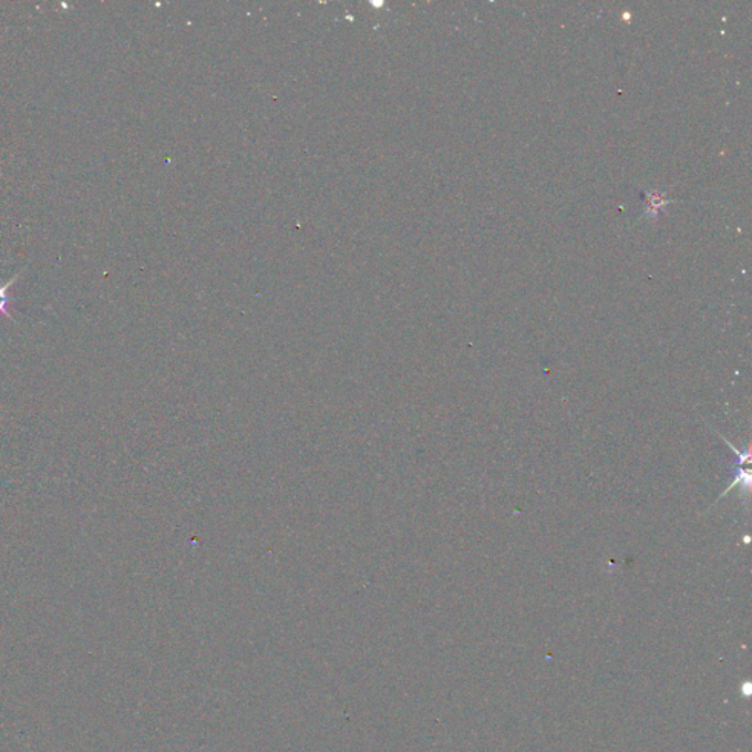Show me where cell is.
<instances>
[{"label":"cell","mask_w":752,"mask_h":752,"mask_svg":"<svg viewBox=\"0 0 752 752\" xmlns=\"http://www.w3.org/2000/svg\"><path fill=\"white\" fill-rule=\"evenodd\" d=\"M18 279V275L13 277L12 279H9L4 286H0V315H4V317L12 319V315L8 312V305L11 299H9L8 296V290L13 286V282H16Z\"/></svg>","instance_id":"1"}]
</instances>
